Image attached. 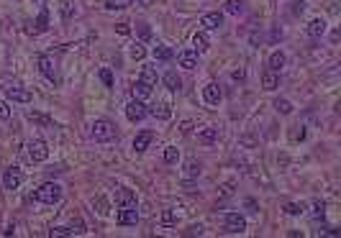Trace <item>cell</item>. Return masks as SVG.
Returning a JSON list of instances; mask_svg holds the SVG:
<instances>
[{
  "instance_id": "1f68e13d",
  "label": "cell",
  "mask_w": 341,
  "mask_h": 238,
  "mask_svg": "<svg viewBox=\"0 0 341 238\" xmlns=\"http://www.w3.org/2000/svg\"><path fill=\"white\" fill-rule=\"evenodd\" d=\"M69 231H72V236H82V233H85L82 218H72V221H69Z\"/></svg>"
},
{
  "instance_id": "ab89813d",
  "label": "cell",
  "mask_w": 341,
  "mask_h": 238,
  "mask_svg": "<svg viewBox=\"0 0 341 238\" xmlns=\"http://www.w3.org/2000/svg\"><path fill=\"white\" fill-rule=\"evenodd\" d=\"M290 139L292 141H303L305 139V126H295L292 131H290Z\"/></svg>"
},
{
  "instance_id": "6da1fadb",
  "label": "cell",
  "mask_w": 341,
  "mask_h": 238,
  "mask_svg": "<svg viewBox=\"0 0 341 238\" xmlns=\"http://www.w3.org/2000/svg\"><path fill=\"white\" fill-rule=\"evenodd\" d=\"M33 197L39 200V203H44V205H54V203L62 200V187L57 185V182H44V185L33 192Z\"/></svg>"
},
{
  "instance_id": "74e56055",
  "label": "cell",
  "mask_w": 341,
  "mask_h": 238,
  "mask_svg": "<svg viewBox=\"0 0 341 238\" xmlns=\"http://www.w3.org/2000/svg\"><path fill=\"white\" fill-rule=\"evenodd\" d=\"M313 215H316V221H323V215H326V203H323V200H316V203H313Z\"/></svg>"
},
{
  "instance_id": "ac0fdd59",
  "label": "cell",
  "mask_w": 341,
  "mask_h": 238,
  "mask_svg": "<svg viewBox=\"0 0 341 238\" xmlns=\"http://www.w3.org/2000/svg\"><path fill=\"white\" fill-rule=\"evenodd\" d=\"M131 95L136 97V100H146L149 95H151V85H146V82H133L131 85Z\"/></svg>"
},
{
  "instance_id": "ba28073f",
  "label": "cell",
  "mask_w": 341,
  "mask_h": 238,
  "mask_svg": "<svg viewBox=\"0 0 341 238\" xmlns=\"http://www.w3.org/2000/svg\"><path fill=\"white\" fill-rule=\"evenodd\" d=\"M115 223H118V225H136L139 223L136 207H121L118 215H115Z\"/></svg>"
},
{
  "instance_id": "816d5d0a",
  "label": "cell",
  "mask_w": 341,
  "mask_h": 238,
  "mask_svg": "<svg viewBox=\"0 0 341 238\" xmlns=\"http://www.w3.org/2000/svg\"><path fill=\"white\" fill-rule=\"evenodd\" d=\"M139 3H141V8H149V5H151V0H139Z\"/></svg>"
},
{
  "instance_id": "7a4b0ae2",
  "label": "cell",
  "mask_w": 341,
  "mask_h": 238,
  "mask_svg": "<svg viewBox=\"0 0 341 238\" xmlns=\"http://www.w3.org/2000/svg\"><path fill=\"white\" fill-rule=\"evenodd\" d=\"M90 133H93L95 141L105 143V141H113L115 139V126L111 121H105V118H100V121L93 123V131H90Z\"/></svg>"
},
{
  "instance_id": "b9f144b4",
  "label": "cell",
  "mask_w": 341,
  "mask_h": 238,
  "mask_svg": "<svg viewBox=\"0 0 341 238\" xmlns=\"http://www.w3.org/2000/svg\"><path fill=\"white\" fill-rule=\"evenodd\" d=\"M8 118H11V105L5 100H0V121H8Z\"/></svg>"
},
{
  "instance_id": "5b68a950",
  "label": "cell",
  "mask_w": 341,
  "mask_h": 238,
  "mask_svg": "<svg viewBox=\"0 0 341 238\" xmlns=\"http://www.w3.org/2000/svg\"><path fill=\"white\" fill-rule=\"evenodd\" d=\"M21 185H23V172L18 167H8L3 172V187L5 190H18Z\"/></svg>"
},
{
  "instance_id": "c3c4849f",
  "label": "cell",
  "mask_w": 341,
  "mask_h": 238,
  "mask_svg": "<svg viewBox=\"0 0 341 238\" xmlns=\"http://www.w3.org/2000/svg\"><path fill=\"white\" fill-rule=\"evenodd\" d=\"M200 233H203L200 225H193V228H190V236H200Z\"/></svg>"
},
{
  "instance_id": "ee69618b",
  "label": "cell",
  "mask_w": 341,
  "mask_h": 238,
  "mask_svg": "<svg viewBox=\"0 0 341 238\" xmlns=\"http://www.w3.org/2000/svg\"><path fill=\"white\" fill-rule=\"evenodd\" d=\"M115 31H118L121 36H129L131 33V26L129 23H115Z\"/></svg>"
},
{
  "instance_id": "d4e9b609",
  "label": "cell",
  "mask_w": 341,
  "mask_h": 238,
  "mask_svg": "<svg viewBox=\"0 0 341 238\" xmlns=\"http://www.w3.org/2000/svg\"><path fill=\"white\" fill-rule=\"evenodd\" d=\"M223 11L231 13V16H241V13H244V3H241V0H226Z\"/></svg>"
},
{
  "instance_id": "681fc988",
  "label": "cell",
  "mask_w": 341,
  "mask_h": 238,
  "mask_svg": "<svg viewBox=\"0 0 341 238\" xmlns=\"http://www.w3.org/2000/svg\"><path fill=\"white\" fill-rule=\"evenodd\" d=\"M190 128H193V123L185 121V123H182V133H190Z\"/></svg>"
},
{
  "instance_id": "4dcf8cb0",
  "label": "cell",
  "mask_w": 341,
  "mask_h": 238,
  "mask_svg": "<svg viewBox=\"0 0 341 238\" xmlns=\"http://www.w3.org/2000/svg\"><path fill=\"white\" fill-rule=\"evenodd\" d=\"M164 161L167 164H177L179 161V149H177V146H167V149H164Z\"/></svg>"
},
{
  "instance_id": "52a82bcc",
  "label": "cell",
  "mask_w": 341,
  "mask_h": 238,
  "mask_svg": "<svg viewBox=\"0 0 341 238\" xmlns=\"http://www.w3.org/2000/svg\"><path fill=\"white\" fill-rule=\"evenodd\" d=\"M246 231V221L239 213H226V233H244Z\"/></svg>"
},
{
  "instance_id": "f1b7e54d",
  "label": "cell",
  "mask_w": 341,
  "mask_h": 238,
  "mask_svg": "<svg viewBox=\"0 0 341 238\" xmlns=\"http://www.w3.org/2000/svg\"><path fill=\"white\" fill-rule=\"evenodd\" d=\"M275 108H277V113H282V115H290L292 113V103H290V100H285V97H277L275 100Z\"/></svg>"
},
{
  "instance_id": "d590c367",
  "label": "cell",
  "mask_w": 341,
  "mask_h": 238,
  "mask_svg": "<svg viewBox=\"0 0 341 238\" xmlns=\"http://www.w3.org/2000/svg\"><path fill=\"white\" fill-rule=\"evenodd\" d=\"M129 54H131V59H136V62H141L144 57H146V49L141 47V44H133V47L129 49Z\"/></svg>"
},
{
  "instance_id": "f546056e",
  "label": "cell",
  "mask_w": 341,
  "mask_h": 238,
  "mask_svg": "<svg viewBox=\"0 0 341 238\" xmlns=\"http://www.w3.org/2000/svg\"><path fill=\"white\" fill-rule=\"evenodd\" d=\"M159 223L164 225V228L177 225V215H175V210H164V213H162V218H159Z\"/></svg>"
},
{
  "instance_id": "cb8c5ba5",
  "label": "cell",
  "mask_w": 341,
  "mask_h": 238,
  "mask_svg": "<svg viewBox=\"0 0 341 238\" xmlns=\"http://www.w3.org/2000/svg\"><path fill=\"white\" fill-rule=\"evenodd\" d=\"M151 115L159 118V121H167V118L172 115V111H169V105H167V103H159V105L151 108Z\"/></svg>"
},
{
  "instance_id": "e575fe53",
  "label": "cell",
  "mask_w": 341,
  "mask_h": 238,
  "mask_svg": "<svg viewBox=\"0 0 341 238\" xmlns=\"http://www.w3.org/2000/svg\"><path fill=\"white\" fill-rule=\"evenodd\" d=\"M72 236V231H69V225L65 228V225H57V228H51L49 231V238H69Z\"/></svg>"
},
{
  "instance_id": "44dd1931",
  "label": "cell",
  "mask_w": 341,
  "mask_h": 238,
  "mask_svg": "<svg viewBox=\"0 0 341 238\" xmlns=\"http://www.w3.org/2000/svg\"><path fill=\"white\" fill-rule=\"evenodd\" d=\"M164 85H167V90H172V93H177L179 87H182V79H179V75L175 69H169L167 75H164Z\"/></svg>"
},
{
  "instance_id": "d6986e66",
  "label": "cell",
  "mask_w": 341,
  "mask_h": 238,
  "mask_svg": "<svg viewBox=\"0 0 341 238\" xmlns=\"http://www.w3.org/2000/svg\"><path fill=\"white\" fill-rule=\"evenodd\" d=\"M193 47H195V51H208V49H211L208 33H205V31H195V36H193Z\"/></svg>"
},
{
  "instance_id": "ffe728a7",
  "label": "cell",
  "mask_w": 341,
  "mask_h": 238,
  "mask_svg": "<svg viewBox=\"0 0 341 238\" xmlns=\"http://www.w3.org/2000/svg\"><path fill=\"white\" fill-rule=\"evenodd\" d=\"M285 54L282 51H272V54H269V59H267V67L269 69H275V72H280L282 67H285Z\"/></svg>"
},
{
  "instance_id": "60d3db41",
  "label": "cell",
  "mask_w": 341,
  "mask_h": 238,
  "mask_svg": "<svg viewBox=\"0 0 341 238\" xmlns=\"http://www.w3.org/2000/svg\"><path fill=\"white\" fill-rule=\"evenodd\" d=\"M100 79L105 87H113V72L111 69H100Z\"/></svg>"
},
{
  "instance_id": "f6af8a7d",
  "label": "cell",
  "mask_w": 341,
  "mask_h": 238,
  "mask_svg": "<svg viewBox=\"0 0 341 238\" xmlns=\"http://www.w3.org/2000/svg\"><path fill=\"white\" fill-rule=\"evenodd\" d=\"M231 77L236 79V82H241V79L246 77V72H244V69H233V75H231Z\"/></svg>"
},
{
  "instance_id": "e0dca14e",
  "label": "cell",
  "mask_w": 341,
  "mask_h": 238,
  "mask_svg": "<svg viewBox=\"0 0 341 238\" xmlns=\"http://www.w3.org/2000/svg\"><path fill=\"white\" fill-rule=\"evenodd\" d=\"M305 31H308V36H310V39H321V36L326 33V21H323V18H313V21L308 23V29H305Z\"/></svg>"
},
{
  "instance_id": "83f0119b",
  "label": "cell",
  "mask_w": 341,
  "mask_h": 238,
  "mask_svg": "<svg viewBox=\"0 0 341 238\" xmlns=\"http://www.w3.org/2000/svg\"><path fill=\"white\" fill-rule=\"evenodd\" d=\"M172 57H175V54H172V49H169V47H162V44H159V47H154V59H159V62H169Z\"/></svg>"
},
{
  "instance_id": "4fadbf2b",
  "label": "cell",
  "mask_w": 341,
  "mask_h": 238,
  "mask_svg": "<svg viewBox=\"0 0 341 238\" xmlns=\"http://www.w3.org/2000/svg\"><path fill=\"white\" fill-rule=\"evenodd\" d=\"M200 23H203L205 31H218L223 26V13H205Z\"/></svg>"
},
{
  "instance_id": "603a6c76",
  "label": "cell",
  "mask_w": 341,
  "mask_h": 238,
  "mask_svg": "<svg viewBox=\"0 0 341 238\" xmlns=\"http://www.w3.org/2000/svg\"><path fill=\"white\" fill-rule=\"evenodd\" d=\"M93 207L97 210V215H108V213H111V203H108V197H103V195H97L93 200Z\"/></svg>"
},
{
  "instance_id": "7402d4cb",
  "label": "cell",
  "mask_w": 341,
  "mask_h": 238,
  "mask_svg": "<svg viewBox=\"0 0 341 238\" xmlns=\"http://www.w3.org/2000/svg\"><path fill=\"white\" fill-rule=\"evenodd\" d=\"M33 26H36L33 33H44V31L49 29V11H47V8H41V13H39V18H36Z\"/></svg>"
},
{
  "instance_id": "30bf717a",
  "label": "cell",
  "mask_w": 341,
  "mask_h": 238,
  "mask_svg": "<svg viewBox=\"0 0 341 238\" xmlns=\"http://www.w3.org/2000/svg\"><path fill=\"white\" fill-rule=\"evenodd\" d=\"M177 62H179V67H182V69H195V67H197V51H195V49L179 51V54H177Z\"/></svg>"
},
{
  "instance_id": "4316f807",
  "label": "cell",
  "mask_w": 341,
  "mask_h": 238,
  "mask_svg": "<svg viewBox=\"0 0 341 238\" xmlns=\"http://www.w3.org/2000/svg\"><path fill=\"white\" fill-rule=\"evenodd\" d=\"M141 82H146V85L154 87L157 85V69L154 67H144L141 69Z\"/></svg>"
},
{
  "instance_id": "836d02e7",
  "label": "cell",
  "mask_w": 341,
  "mask_h": 238,
  "mask_svg": "<svg viewBox=\"0 0 341 238\" xmlns=\"http://www.w3.org/2000/svg\"><path fill=\"white\" fill-rule=\"evenodd\" d=\"M133 0H105V8L108 11H121V8H129Z\"/></svg>"
},
{
  "instance_id": "7bdbcfd3",
  "label": "cell",
  "mask_w": 341,
  "mask_h": 238,
  "mask_svg": "<svg viewBox=\"0 0 341 238\" xmlns=\"http://www.w3.org/2000/svg\"><path fill=\"white\" fill-rule=\"evenodd\" d=\"M72 13H75V8H72L69 0H65V3H62V16H65V18H72Z\"/></svg>"
},
{
  "instance_id": "8992f818",
  "label": "cell",
  "mask_w": 341,
  "mask_h": 238,
  "mask_svg": "<svg viewBox=\"0 0 341 238\" xmlns=\"http://www.w3.org/2000/svg\"><path fill=\"white\" fill-rule=\"evenodd\" d=\"M115 205L118 207H136V192L129 187H118L115 190Z\"/></svg>"
},
{
  "instance_id": "3957f363",
  "label": "cell",
  "mask_w": 341,
  "mask_h": 238,
  "mask_svg": "<svg viewBox=\"0 0 341 238\" xmlns=\"http://www.w3.org/2000/svg\"><path fill=\"white\" fill-rule=\"evenodd\" d=\"M47 157H49V146H47V141H41V139L29 141V159H31L33 164L47 161Z\"/></svg>"
},
{
  "instance_id": "f907efd6",
  "label": "cell",
  "mask_w": 341,
  "mask_h": 238,
  "mask_svg": "<svg viewBox=\"0 0 341 238\" xmlns=\"http://www.w3.org/2000/svg\"><path fill=\"white\" fill-rule=\"evenodd\" d=\"M246 207L251 210V213H254V210H257V203H254V200H246Z\"/></svg>"
},
{
  "instance_id": "7dc6e473",
  "label": "cell",
  "mask_w": 341,
  "mask_h": 238,
  "mask_svg": "<svg viewBox=\"0 0 341 238\" xmlns=\"http://www.w3.org/2000/svg\"><path fill=\"white\" fill-rule=\"evenodd\" d=\"M272 41H280L282 39V29H272V36H269Z\"/></svg>"
},
{
  "instance_id": "9c48e42d",
  "label": "cell",
  "mask_w": 341,
  "mask_h": 238,
  "mask_svg": "<svg viewBox=\"0 0 341 238\" xmlns=\"http://www.w3.org/2000/svg\"><path fill=\"white\" fill-rule=\"evenodd\" d=\"M203 97H205V103H208V105H218L223 93H221V87L215 85V82H208V85L203 87Z\"/></svg>"
},
{
  "instance_id": "9a60e30c",
  "label": "cell",
  "mask_w": 341,
  "mask_h": 238,
  "mask_svg": "<svg viewBox=\"0 0 341 238\" xmlns=\"http://www.w3.org/2000/svg\"><path fill=\"white\" fill-rule=\"evenodd\" d=\"M197 141H200L203 146H211V143H215V141H218V128H213V126H205V128H200V131H197Z\"/></svg>"
},
{
  "instance_id": "d6a6232c",
  "label": "cell",
  "mask_w": 341,
  "mask_h": 238,
  "mask_svg": "<svg viewBox=\"0 0 341 238\" xmlns=\"http://www.w3.org/2000/svg\"><path fill=\"white\" fill-rule=\"evenodd\" d=\"M29 121H31V123H39V126H44V128L51 126V118H49V115H41V113H29Z\"/></svg>"
},
{
  "instance_id": "484cf974",
  "label": "cell",
  "mask_w": 341,
  "mask_h": 238,
  "mask_svg": "<svg viewBox=\"0 0 341 238\" xmlns=\"http://www.w3.org/2000/svg\"><path fill=\"white\" fill-rule=\"evenodd\" d=\"M200 172H203V167H200V161H195V159H190L185 164V177H200Z\"/></svg>"
},
{
  "instance_id": "277c9868",
  "label": "cell",
  "mask_w": 341,
  "mask_h": 238,
  "mask_svg": "<svg viewBox=\"0 0 341 238\" xmlns=\"http://www.w3.org/2000/svg\"><path fill=\"white\" fill-rule=\"evenodd\" d=\"M146 105H144V100H136L133 97L129 105H126V118H129L131 123H139V121H144V118H146Z\"/></svg>"
},
{
  "instance_id": "7c38bea8",
  "label": "cell",
  "mask_w": 341,
  "mask_h": 238,
  "mask_svg": "<svg viewBox=\"0 0 341 238\" xmlns=\"http://www.w3.org/2000/svg\"><path fill=\"white\" fill-rule=\"evenodd\" d=\"M154 141V131H141L136 133V139H133V151H146L149 149V143Z\"/></svg>"
},
{
  "instance_id": "bcb514c9",
  "label": "cell",
  "mask_w": 341,
  "mask_h": 238,
  "mask_svg": "<svg viewBox=\"0 0 341 238\" xmlns=\"http://www.w3.org/2000/svg\"><path fill=\"white\" fill-rule=\"evenodd\" d=\"M292 13H303V8H305V3H303V0H300V3H298V0H292Z\"/></svg>"
},
{
  "instance_id": "f35d334b",
  "label": "cell",
  "mask_w": 341,
  "mask_h": 238,
  "mask_svg": "<svg viewBox=\"0 0 341 238\" xmlns=\"http://www.w3.org/2000/svg\"><path fill=\"white\" fill-rule=\"evenodd\" d=\"M136 31H139V39H141V41H149V39H151L149 23H139V26H136Z\"/></svg>"
},
{
  "instance_id": "5bb4252c",
  "label": "cell",
  "mask_w": 341,
  "mask_h": 238,
  "mask_svg": "<svg viewBox=\"0 0 341 238\" xmlns=\"http://www.w3.org/2000/svg\"><path fill=\"white\" fill-rule=\"evenodd\" d=\"M5 97L13 100V103H31V93H29V90H23V87H8Z\"/></svg>"
},
{
  "instance_id": "8d00e7d4",
  "label": "cell",
  "mask_w": 341,
  "mask_h": 238,
  "mask_svg": "<svg viewBox=\"0 0 341 238\" xmlns=\"http://www.w3.org/2000/svg\"><path fill=\"white\" fill-rule=\"evenodd\" d=\"M303 210H305L303 203H287V205H285V213H287V215H303Z\"/></svg>"
},
{
  "instance_id": "8fae6325",
  "label": "cell",
  "mask_w": 341,
  "mask_h": 238,
  "mask_svg": "<svg viewBox=\"0 0 341 238\" xmlns=\"http://www.w3.org/2000/svg\"><path fill=\"white\" fill-rule=\"evenodd\" d=\"M39 69H41V75L47 77V79H51V82L59 79L57 77V69H54V62L47 57V54H41V57H39Z\"/></svg>"
},
{
  "instance_id": "2e32d148",
  "label": "cell",
  "mask_w": 341,
  "mask_h": 238,
  "mask_svg": "<svg viewBox=\"0 0 341 238\" xmlns=\"http://www.w3.org/2000/svg\"><path fill=\"white\" fill-rule=\"evenodd\" d=\"M277 85H280V77H277V72L267 67V69L262 72V87L272 93V90H277Z\"/></svg>"
}]
</instances>
